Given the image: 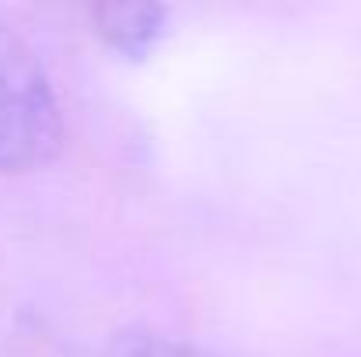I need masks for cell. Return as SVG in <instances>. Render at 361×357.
I'll use <instances>...</instances> for the list:
<instances>
[{
  "mask_svg": "<svg viewBox=\"0 0 361 357\" xmlns=\"http://www.w3.org/2000/svg\"><path fill=\"white\" fill-rule=\"evenodd\" d=\"M60 137V99L39 53L0 21V172H25L49 161Z\"/></svg>",
  "mask_w": 361,
  "mask_h": 357,
  "instance_id": "1",
  "label": "cell"
},
{
  "mask_svg": "<svg viewBox=\"0 0 361 357\" xmlns=\"http://www.w3.org/2000/svg\"><path fill=\"white\" fill-rule=\"evenodd\" d=\"M165 7L161 4H99L92 7L99 35L126 56H140L144 49L154 46L165 25Z\"/></svg>",
  "mask_w": 361,
  "mask_h": 357,
  "instance_id": "2",
  "label": "cell"
},
{
  "mask_svg": "<svg viewBox=\"0 0 361 357\" xmlns=\"http://www.w3.org/2000/svg\"><path fill=\"white\" fill-rule=\"evenodd\" d=\"M99 357H211L207 351L169 337V333H154V330H126L120 337H113Z\"/></svg>",
  "mask_w": 361,
  "mask_h": 357,
  "instance_id": "3",
  "label": "cell"
}]
</instances>
